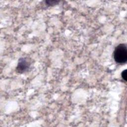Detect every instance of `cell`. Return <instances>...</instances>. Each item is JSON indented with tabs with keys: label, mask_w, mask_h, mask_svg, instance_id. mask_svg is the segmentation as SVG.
Listing matches in <instances>:
<instances>
[{
	"label": "cell",
	"mask_w": 127,
	"mask_h": 127,
	"mask_svg": "<svg viewBox=\"0 0 127 127\" xmlns=\"http://www.w3.org/2000/svg\"><path fill=\"white\" fill-rule=\"evenodd\" d=\"M59 1V0H47L45 1V3L48 6H53L57 4Z\"/></svg>",
	"instance_id": "3"
},
{
	"label": "cell",
	"mask_w": 127,
	"mask_h": 127,
	"mask_svg": "<svg viewBox=\"0 0 127 127\" xmlns=\"http://www.w3.org/2000/svg\"><path fill=\"white\" fill-rule=\"evenodd\" d=\"M113 57L115 61L119 64H124L127 61V46L126 44H120L115 49Z\"/></svg>",
	"instance_id": "1"
},
{
	"label": "cell",
	"mask_w": 127,
	"mask_h": 127,
	"mask_svg": "<svg viewBox=\"0 0 127 127\" xmlns=\"http://www.w3.org/2000/svg\"><path fill=\"white\" fill-rule=\"evenodd\" d=\"M127 69H125L124 70H123L122 73H121V76L122 77V78L125 80V81H127Z\"/></svg>",
	"instance_id": "4"
},
{
	"label": "cell",
	"mask_w": 127,
	"mask_h": 127,
	"mask_svg": "<svg viewBox=\"0 0 127 127\" xmlns=\"http://www.w3.org/2000/svg\"><path fill=\"white\" fill-rule=\"evenodd\" d=\"M30 63L26 58H21L19 59L16 70L19 73H22L27 71L30 67Z\"/></svg>",
	"instance_id": "2"
}]
</instances>
